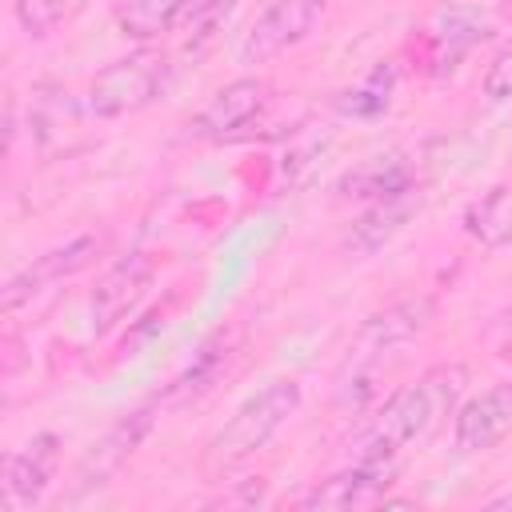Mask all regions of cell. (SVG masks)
Returning <instances> with one entry per match:
<instances>
[{
  "instance_id": "1",
  "label": "cell",
  "mask_w": 512,
  "mask_h": 512,
  "mask_svg": "<svg viewBox=\"0 0 512 512\" xmlns=\"http://www.w3.org/2000/svg\"><path fill=\"white\" fill-rule=\"evenodd\" d=\"M464 388H468V368L460 360H444L420 372L412 384H404L384 400L364 440V456H396L412 444L432 440L448 424V416H456Z\"/></svg>"
},
{
  "instance_id": "2",
  "label": "cell",
  "mask_w": 512,
  "mask_h": 512,
  "mask_svg": "<svg viewBox=\"0 0 512 512\" xmlns=\"http://www.w3.org/2000/svg\"><path fill=\"white\" fill-rule=\"evenodd\" d=\"M304 388L292 376H280L272 384H264L260 392H252L220 428L216 436L204 444L200 468L208 480H224L228 472H236L244 460H252L300 408Z\"/></svg>"
},
{
  "instance_id": "3",
  "label": "cell",
  "mask_w": 512,
  "mask_h": 512,
  "mask_svg": "<svg viewBox=\"0 0 512 512\" xmlns=\"http://www.w3.org/2000/svg\"><path fill=\"white\" fill-rule=\"evenodd\" d=\"M168 80V60L156 48H136L112 64H104L88 84V112L96 120H116L148 108Z\"/></svg>"
},
{
  "instance_id": "4",
  "label": "cell",
  "mask_w": 512,
  "mask_h": 512,
  "mask_svg": "<svg viewBox=\"0 0 512 512\" xmlns=\"http://www.w3.org/2000/svg\"><path fill=\"white\" fill-rule=\"evenodd\" d=\"M432 316H436V300L432 296H404V300H392L388 308H380V312H372L360 328H356V336H352V344H348V352H344V376L352 372V376H360L372 360H380L384 352H392V348H400V344H408L412 336H420L428 324H432Z\"/></svg>"
},
{
  "instance_id": "5",
  "label": "cell",
  "mask_w": 512,
  "mask_h": 512,
  "mask_svg": "<svg viewBox=\"0 0 512 512\" xmlns=\"http://www.w3.org/2000/svg\"><path fill=\"white\" fill-rule=\"evenodd\" d=\"M324 8H328V0H272V4H264L240 36L236 60L248 68L276 60L280 52H288L312 36V28L324 20Z\"/></svg>"
},
{
  "instance_id": "6",
  "label": "cell",
  "mask_w": 512,
  "mask_h": 512,
  "mask_svg": "<svg viewBox=\"0 0 512 512\" xmlns=\"http://www.w3.org/2000/svg\"><path fill=\"white\" fill-rule=\"evenodd\" d=\"M156 404H160V396H156L152 404H140V408L124 412V416L84 452V460H80L76 472H72L68 500H80V496L104 488V484L132 460V452L140 448V440H144V436L152 432V424H156Z\"/></svg>"
},
{
  "instance_id": "7",
  "label": "cell",
  "mask_w": 512,
  "mask_h": 512,
  "mask_svg": "<svg viewBox=\"0 0 512 512\" xmlns=\"http://www.w3.org/2000/svg\"><path fill=\"white\" fill-rule=\"evenodd\" d=\"M396 484V456H360L356 464L316 480L300 508H320V512H340V508H364V504H384L388 488Z\"/></svg>"
},
{
  "instance_id": "8",
  "label": "cell",
  "mask_w": 512,
  "mask_h": 512,
  "mask_svg": "<svg viewBox=\"0 0 512 512\" xmlns=\"http://www.w3.org/2000/svg\"><path fill=\"white\" fill-rule=\"evenodd\" d=\"M152 276H156V264H152L148 252H128V256H120L116 264L104 268V276L92 288V328H96V336H108L112 328H120L140 308V300L152 288Z\"/></svg>"
},
{
  "instance_id": "9",
  "label": "cell",
  "mask_w": 512,
  "mask_h": 512,
  "mask_svg": "<svg viewBox=\"0 0 512 512\" xmlns=\"http://www.w3.org/2000/svg\"><path fill=\"white\" fill-rule=\"evenodd\" d=\"M268 104V80L260 76H236L228 84H220L212 92V100L200 108V116L188 124L196 140H232L236 132H244Z\"/></svg>"
},
{
  "instance_id": "10",
  "label": "cell",
  "mask_w": 512,
  "mask_h": 512,
  "mask_svg": "<svg viewBox=\"0 0 512 512\" xmlns=\"http://www.w3.org/2000/svg\"><path fill=\"white\" fill-rule=\"evenodd\" d=\"M100 248H104L100 236H72L68 244H60V248L36 256L24 272H16V276L4 284V312H16L24 300H32L36 292H44L48 284H60V280H68V276L92 268L96 256H100Z\"/></svg>"
},
{
  "instance_id": "11",
  "label": "cell",
  "mask_w": 512,
  "mask_h": 512,
  "mask_svg": "<svg viewBox=\"0 0 512 512\" xmlns=\"http://www.w3.org/2000/svg\"><path fill=\"white\" fill-rule=\"evenodd\" d=\"M508 432H512V388L508 384H492L468 396L452 416V440H456V452L464 456L492 452Z\"/></svg>"
},
{
  "instance_id": "12",
  "label": "cell",
  "mask_w": 512,
  "mask_h": 512,
  "mask_svg": "<svg viewBox=\"0 0 512 512\" xmlns=\"http://www.w3.org/2000/svg\"><path fill=\"white\" fill-rule=\"evenodd\" d=\"M60 452H64V440H60L56 432H36L20 452H12V456L4 460V496H8L16 508L40 504V496H44L48 484L56 480Z\"/></svg>"
},
{
  "instance_id": "13",
  "label": "cell",
  "mask_w": 512,
  "mask_h": 512,
  "mask_svg": "<svg viewBox=\"0 0 512 512\" xmlns=\"http://www.w3.org/2000/svg\"><path fill=\"white\" fill-rule=\"evenodd\" d=\"M412 212H416V192L388 196V200H372V204L352 220V228L344 232V252H352V256H372V252H380V248L408 224Z\"/></svg>"
},
{
  "instance_id": "14",
  "label": "cell",
  "mask_w": 512,
  "mask_h": 512,
  "mask_svg": "<svg viewBox=\"0 0 512 512\" xmlns=\"http://www.w3.org/2000/svg\"><path fill=\"white\" fill-rule=\"evenodd\" d=\"M336 192L344 200H368L372 204V200L416 192V180H412V168L400 156H368V160H360L356 168H348L340 176Z\"/></svg>"
},
{
  "instance_id": "15",
  "label": "cell",
  "mask_w": 512,
  "mask_h": 512,
  "mask_svg": "<svg viewBox=\"0 0 512 512\" xmlns=\"http://www.w3.org/2000/svg\"><path fill=\"white\" fill-rule=\"evenodd\" d=\"M464 232L480 248H508L512 244V180L492 184L464 208Z\"/></svg>"
},
{
  "instance_id": "16",
  "label": "cell",
  "mask_w": 512,
  "mask_h": 512,
  "mask_svg": "<svg viewBox=\"0 0 512 512\" xmlns=\"http://www.w3.org/2000/svg\"><path fill=\"white\" fill-rule=\"evenodd\" d=\"M180 12H184V0H120L116 8V28L128 36V40H156L164 32H172L180 24Z\"/></svg>"
},
{
  "instance_id": "17",
  "label": "cell",
  "mask_w": 512,
  "mask_h": 512,
  "mask_svg": "<svg viewBox=\"0 0 512 512\" xmlns=\"http://www.w3.org/2000/svg\"><path fill=\"white\" fill-rule=\"evenodd\" d=\"M232 352H228V340L224 336H216V340H208L200 352H196V360L164 388V396H160V404H184V400H196V396H204L216 380H220V372H224V360H228Z\"/></svg>"
},
{
  "instance_id": "18",
  "label": "cell",
  "mask_w": 512,
  "mask_h": 512,
  "mask_svg": "<svg viewBox=\"0 0 512 512\" xmlns=\"http://www.w3.org/2000/svg\"><path fill=\"white\" fill-rule=\"evenodd\" d=\"M392 92H396V68L392 60H380L360 84L340 92V112L352 120H376L392 108Z\"/></svg>"
},
{
  "instance_id": "19",
  "label": "cell",
  "mask_w": 512,
  "mask_h": 512,
  "mask_svg": "<svg viewBox=\"0 0 512 512\" xmlns=\"http://www.w3.org/2000/svg\"><path fill=\"white\" fill-rule=\"evenodd\" d=\"M428 36L440 44V60H456V56H464L476 40L488 36V24H484L476 12H468V8H448V12H440V16L432 20Z\"/></svg>"
},
{
  "instance_id": "20",
  "label": "cell",
  "mask_w": 512,
  "mask_h": 512,
  "mask_svg": "<svg viewBox=\"0 0 512 512\" xmlns=\"http://www.w3.org/2000/svg\"><path fill=\"white\" fill-rule=\"evenodd\" d=\"M12 12L20 20V28L32 36V40H44L60 28L64 20V0H12Z\"/></svg>"
},
{
  "instance_id": "21",
  "label": "cell",
  "mask_w": 512,
  "mask_h": 512,
  "mask_svg": "<svg viewBox=\"0 0 512 512\" xmlns=\"http://www.w3.org/2000/svg\"><path fill=\"white\" fill-rule=\"evenodd\" d=\"M480 88H484V96H488L492 104H500V100L512 96V44H508L504 52H496V60L484 68Z\"/></svg>"
},
{
  "instance_id": "22",
  "label": "cell",
  "mask_w": 512,
  "mask_h": 512,
  "mask_svg": "<svg viewBox=\"0 0 512 512\" xmlns=\"http://www.w3.org/2000/svg\"><path fill=\"white\" fill-rule=\"evenodd\" d=\"M216 4H220V0H184V12H180V20H196V16H208Z\"/></svg>"
}]
</instances>
